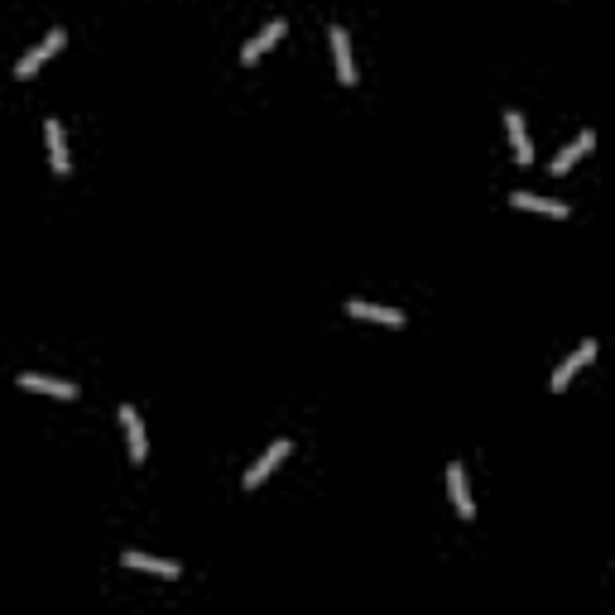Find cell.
Here are the masks:
<instances>
[{
	"instance_id": "cell-9",
	"label": "cell",
	"mask_w": 615,
	"mask_h": 615,
	"mask_svg": "<svg viewBox=\"0 0 615 615\" xmlns=\"http://www.w3.org/2000/svg\"><path fill=\"white\" fill-rule=\"evenodd\" d=\"M116 418L126 423V442H130V461H145V452H149V442H145V423H140V414H135L130 404H121L116 408Z\"/></svg>"
},
{
	"instance_id": "cell-3",
	"label": "cell",
	"mask_w": 615,
	"mask_h": 615,
	"mask_svg": "<svg viewBox=\"0 0 615 615\" xmlns=\"http://www.w3.org/2000/svg\"><path fill=\"white\" fill-rule=\"evenodd\" d=\"M63 39H67L63 29H48V34H44V44H39V48H29V54L20 58V67H15V77H25V82H29V77L39 73V67H44V63L54 58L58 48H63Z\"/></svg>"
},
{
	"instance_id": "cell-7",
	"label": "cell",
	"mask_w": 615,
	"mask_h": 615,
	"mask_svg": "<svg viewBox=\"0 0 615 615\" xmlns=\"http://www.w3.org/2000/svg\"><path fill=\"white\" fill-rule=\"evenodd\" d=\"M448 495H452V505H457V515H461V519H476L471 486H467V467H461V461H452V467H448Z\"/></svg>"
},
{
	"instance_id": "cell-8",
	"label": "cell",
	"mask_w": 615,
	"mask_h": 615,
	"mask_svg": "<svg viewBox=\"0 0 615 615\" xmlns=\"http://www.w3.org/2000/svg\"><path fill=\"white\" fill-rule=\"evenodd\" d=\"M126 568L135 572H149V577H164V582H174V577H183V568L174 558H149V553H126Z\"/></svg>"
},
{
	"instance_id": "cell-4",
	"label": "cell",
	"mask_w": 615,
	"mask_h": 615,
	"mask_svg": "<svg viewBox=\"0 0 615 615\" xmlns=\"http://www.w3.org/2000/svg\"><path fill=\"white\" fill-rule=\"evenodd\" d=\"M288 452H294V442H288V438H279V442H269V452H265V457H260V461H255V467L246 471V490H255V486H265V481H269V471H275V467H279V461H284Z\"/></svg>"
},
{
	"instance_id": "cell-5",
	"label": "cell",
	"mask_w": 615,
	"mask_h": 615,
	"mask_svg": "<svg viewBox=\"0 0 615 615\" xmlns=\"http://www.w3.org/2000/svg\"><path fill=\"white\" fill-rule=\"evenodd\" d=\"M347 318H361V322H385V328H404V313H399V308L366 303V298H347Z\"/></svg>"
},
{
	"instance_id": "cell-2",
	"label": "cell",
	"mask_w": 615,
	"mask_h": 615,
	"mask_svg": "<svg viewBox=\"0 0 615 615\" xmlns=\"http://www.w3.org/2000/svg\"><path fill=\"white\" fill-rule=\"evenodd\" d=\"M591 356H596V341H591V337H587V341H577V351H572L568 361H562V366L553 370V380H549L553 395H562V389H568V385L577 380V370H587V366H591Z\"/></svg>"
},
{
	"instance_id": "cell-14",
	"label": "cell",
	"mask_w": 615,
	"mask_h": 615,
	"mask_svg": "<svg viewBox=\"0 0 615 615\" xmlns=\"http://www.w3.org/2000/svg\"><path fill=\"white\" fill-rule=\"evenodd\" d=\"M44 140H48V164H54V174H67V168H73V159H67L63 126H58V121H48V126H44Z\"/></svg>"
},
{
	"instance_id": "cell-12",
	"label": "cell",
	"mask_w": 615,
	"mask_h": 615,
	"mask_svg": "<svg viewBox=\"0 0 615 615\" xmlns=\"http://www.w3.org/2000/svg\"><path fill=\"white\" fill-rule=\"evenodd\" d=\"M591 145H596V135H591V130H582V135H577V140H572L568 149H562L558 159H553V174H572L577 159H587V154H591Z\"/></svg>"
},
{
	"instance_id": "cell-11",
	"label": "cell",
	"mask_w": 615,
	"mask_h": 615,
	"mask_svg": "<svg viewBox=\"0 0 615 615\" xmlns=\"http://www.w3.org/2000/svg\"><path fill=\"white\" fill-rule=\"evenodd\" d=\"M509 202H515L519 212H543V217H568V202H558V197H539V193H509Z\"/></svg>"
},
{
	"instance_id": "cell-10",
	"label": "cell",
	"mask_w": 615,
	"mask_h": 615,
	"mask_svg": "<svg viewBox=\"0 0 615 615\" xmlns=\"http://www.w3.org/2000/svg\"><path fill=\"white\" fill-rule=\"evenodd\" d=\"M284 34H288V25L284 20H269L260 34H255V39L246 44V54H241V63H260V54H265V48H275L279 39H284Z\"/></svg>"
},
{
	"instance_id": "cell-6",
	"label": "cell",
	"mask_w": 615,
	"mask_h": 615,
	"mask_svg": "<svg viewBox=\"0 0 615 615\" xmlns=\"http://www.w3.org/2000/svg\"><path fill=\"white\" fill-rule=\"evenodd\" d=\"M20 389H29V395H54V399H77V385H67V380H54V375H34L25 370L20 380H15Z\"/></svg>"
},
{
	"instance_id": "cell-13",
	"label": "cell",
	"mask_w": 615,
	"mask_h": 615,
	"mask_svg": "<svg viewBox=\"0 0 615 615\" xmlns=\"http://www.w3.org/2000/svg\"><path fill=\"white\" fill-rule=\"evenodd\" d=\"M505 130H509V145H515V159L519 164H534V145H529V130H524V116L519 111H505Z\"/></svg>"
},
{
	"instance_id": "cell-1",
	"label": "cell",
	"mask_w": 615,
	"mask_h": 615,
	"mask_svg": "<svg viewBox=\"0 0 615 615\" xmlns=\"http://www.w3.org/2000/svg\"><path fill=\"white\" fill-rule=\"evenodd\" d=\"M328 39H332V58H337V82L341 87H356V58H351V34H347V25H332L328 29Z\"/></svg>"
}]
</instances>
